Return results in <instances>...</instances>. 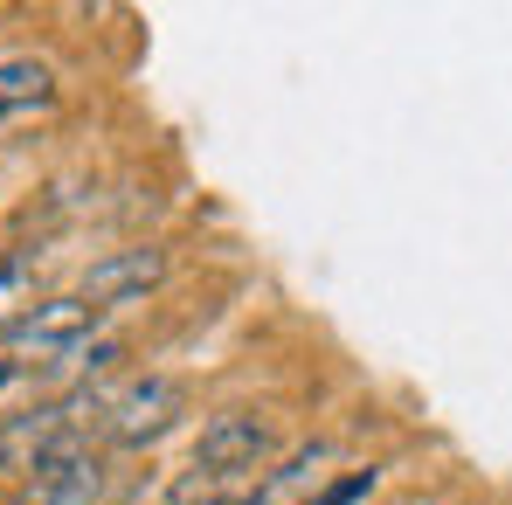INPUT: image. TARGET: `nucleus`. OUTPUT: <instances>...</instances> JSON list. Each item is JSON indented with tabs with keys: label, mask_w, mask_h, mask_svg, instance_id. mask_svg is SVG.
<instances>
[{
	"label": "nucleus",
	"mask_w": 512,
	"mask_h": 505,
	"mask_svg": "<svg viewBox=\"0 0 512 505\" xmlns=\"http://www.w3.org/2000/svg\"><path fill=\"white\" fill-rule=\"evenodd\" d=\"M374 485H381V471H374V464H367V471H346V478H333V485L319 492V505H353V499H367Z\"/></svg>",
	"instance_id": "10"
},
{
	"label": "nucleus",
	"mask_w": 512,
	"mask_h": 505,
	"mask_svg": "<svg viewBox=\"0 0 512 505\" xmlns=\"http://www.w3.org/2000/svg\"><path fill=\"white\" fill-rule=\"evenodd\" d=\"M42 104H56V70L42 56H7L0 63V125L7 118H28Z\"/></svg>",
	"instance_id": "7"
},
{
	"label": "nucleus",
	"mask_w": 512,
	"mask_h": 505,
	"mask_svg": "<svg viewBox=\"0 0 512 505\" xmlns=\"http://www.w3.org/2000/svg\"><path fill=\"white\" fill-rule=\"evenodd\" d=\"M180 416H187V381L180 374H139L111 395L97 429L111 450H153L167 429H180Z\"/></svg>",
	"instance_id": "1"
},
{
	"label": "nucleus",
	"mask_w": 512,
	"mask_h": 505,
	"mask_svg": "<svg viewBox=\"0 0 512 505\" xmlns=\"http://www.w3.org/2000/svg\"><path fill=\"white\" fill-rule=\"evenodd\" d=\"M333 464H340V450H333L326 436H319V443H298L277 471H263V478H256L250 505H319V492L340 478Z\"/></svg>",
	"instance_id": "6"
},
{
	"label": "nucleus",
	"mask_w": 512,
	"mask_h": 505,
	"mask_svg": "<svg viewBox=\"0 0 512 505\" xmlns=\"http://www.w3.org/2000/svg\"><path fill=\"white\" fill-rule=\"evenodd\" d=\"M270 450H277V422L263 416V409H215V416L201 422L187 464H194V471H215V478L256 485V471L270 464Z\"/></svg>",
	"instance_id": "2"
},
{
	"label": "nucleus",
	"mask_w": 512,
	"mask_h": 505,
	"mask_svg": "<svg viewBox=\"0 0 512 505\" xmlns=\"http://www.w3.org/2000/svg\"><path fill=\"white\" fill-rule=\"evenodd\" d=\"M7 381H14V360H0V388H7Z\"/></svg>",
	"instance_id": "11"
},
{
	"label": "nucleus",
	"mask_w": 512,
	"mask_h": 505,
	"mask_svg": "<svg viewBox=\"0 0 512 505\" xmlns=\"http://www.w3.org/2000/svg\"><path fill=\"white\" fill-rule=\"evenodd\" d=\"M256 485H243V478H215V471H180L167 485V505H250Z\"/></svg>",
	"instance_id": "8"
},
{
	"label": "nucleus",
	"mask_w": 512,
	"mask_h": 505,
	"mask_svg": "<svg viewBox=\"0 0 512 505\" xmlns=\"http://www.w3.org/2000/svg\"><path fill=\"white\" fill-rule=\"evenodd\" d=\"M160 277H167V250H160V243H132V250H111V256L90 263L84 298L97 312H125V305H139L146 291H160Z\"/></svg>",
	"instance_id": "5"
},
{
	"label": "nucleus",
	"mask_w": 512,
	"mask_h": 505,
	"mask_svg": "<svg viewBox=\"0 0 512 505\" xmlns=\"http://www.w3.org/2000/svg\"><path fill=\"white\" fill-rule=\"evenodd\" d=\"M35 312V256H0V333Z\"/></svg>",
	"instance_id": "9"
},
{
	"label": "nucleus",
	"mask_w": 512,
	"mask_h": 505,
	"mask_svg": "<svg viewBox=\"0 0 512 505\" xmlns=\"http://www.w3.org/2000/svg\"><path fill=\"white\" fill-rule=\"evenodd\" d=\"M104 492H111L104 457H97L90 443H63L56 457H42V464L28 471L21 505H104Z\"/></svg>",
	"instance_id": "4"
},
{
	"label": "nucleus",
	"mask_w": 512,
	"mask_h": 505,
	"mask_svg": "<svg viewBox=\"0 0 512 505\" xmlns=\"http://www.w3.org/2000/svg\"><path fill=\"white\" fill-rule=\"evenodd\" d=\"M97 305H90L84 291H63V298H35V312H21L14 326H7V346L14 353H56V360H70L77 346H90V333H97Z\"/></svg>",
	"instance_id": "3"
}]
</instances>
